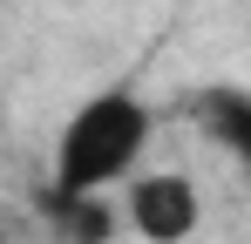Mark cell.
I'll list each match as a JSON object with an SVG mask.
<instances>
[{
    "label": "cell",
    "mask_w": 251,
    "mask_h": 244,
    "mask_svg": "<svg viewBox=\"0 0 251 244\" xmlns=\"http://www.w3.org/2000/svg\"><path fill=\"white\" fill-rule=\"evenodd\" d=\"M143 143H150V102L129 95V88H102L68 116L48 183L61 197H109V183H123L136 170Z\"/></svg>",
    "instance_id": "1"
},
{
    "label": "cell",
    "mask_w": 251,
    "mask_h": 244,
    "mask_svg": "<svg viewBox=\"0 0 251 244\" xmlns=\"http://www.w3.org/2000/svg\"><path fill=\"white\" fill-rule=\"evenodd\" d=\"M123 217H129V231H136L143 244H183L190 231H197L204 203H197V183H190L183 170H150V176L129 183Z\"/></svg>",
    "instance_id": "2"
},
{
    "label": "cell",
    "mask_w": 251,
    "mask_h": 244,
    "mask_svg": "<svg viewBox=\"0 0 251 244\" xmlns=\"http://www.w3.org/2000/svg\"><path fill=\"white\" fill-rule=\"evenodd\" d=\"M41 217L61 244H116V231L129 224L116 210V197H61L54 183L41 190Z\"/></svg>",
    "instance_id": "3"
},
{
    "label": "cell",
    "mask_w": 251,
    "mask_h": 244,
    "mask_svg": "<svg viewBox=\"0 0 251 244\" xmlns=\"http://www.w3.org/2000/svg\"><path fill=\"white\" fill-rule=\"evenodd\" d=\"M204 116H210V129H217V143L231 149V156L251 170V95H204Z\"/></svg>",
    "instance_id": "4"
}]
</instances>
